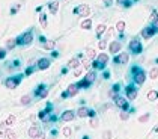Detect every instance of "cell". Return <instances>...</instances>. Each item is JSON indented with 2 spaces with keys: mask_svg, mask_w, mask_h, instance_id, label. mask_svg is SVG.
Segmentation results:
<instances>
[{
  "mask_svg": "<svg viewBox=\"0 0 158 139\" xmlns=\"http://www.w3.org/2000/svg\"><path fill=\"white\" fill-rule=\"evenodd\" d=\"M131 73H133V79H134L136 85H143L144 83V80H146V73H144V70H142L137 65H134L133 68H131Z\"/></svg>",
  "mask_w": 158,
  "mask_h": 139,
  "instance_id": "cell-1",
  "label": "cell"
},
{
  "mask_svg": "<svg viewBox=\"0 0 158 139\" xmlns=\"http://www.w3.org/2000/svg\"><path fill=\"white\" fill-rule=\"evenodd\" d=\"M15 41H17V45H29V44H32V41H33V30L30 29L27 32H24L23 35L15 38Z\"/></svg>",
  "mask_w": 158,
  "mask_h": 139,
  "instance_id": "cell-2",
  "label": "cell"
},
{
  "mask_svg": "<svg viewBox=\"0 0 158 139\" xmlns=\"http://www.w3.org/2000/svg\"><path fill=\"white\" fill-rule=\"evenodd\" d=\"M107 62H109V56L105 53H101V55H98V58L94 59L92 67H94V70H104L105 65H107Z\"/></svg>",
  "mask_w": 158,
  "mask_h": 139,
  "instance_id": "cell-3",
  "label": "cell"
},
{
  "mask_svg": "<svg viewBox=\"0 0 158 139\" xmlns=\"http://www.w3.org/2000/svg\"><path fill=\"white\" fill-rule=\"evenodd\" d=\"M23 80V74H15V76H11V77H8L5 80V86L8 88V89H15V88L21 83Z\"/></svg>",
  "mask_w": 158,
  "mask_h": 139,
  "instance_id": "cell-4",
  "label": "cell"
},
{
  "mask_svg": "<svg viewBox=\"0 0 158 139\" xmlns=\"http://www.w3.org/2000/svg\"><path fill=\"white\" fill-rule=\"evenodd\" d=\"M157 32H158V29H157V27H154L152 24H149V26H146V27H143V29H142L140 36L143 38V40H151V38H152Z\"/></svg>",
  "mask_w": 158,
  "mask_h": 139,
  "instance_id": "cell-5",
  "label": "cell"
},
{
  "mask_svg": "<svg viewBox=\"0 0 158 139\" xmlns=\"http://www.w3.org/2000/svg\"><path fill=\"white\" fill-rule=\"evenodd\" d=\"M128 48H129V52H133L134 55H140V53L143 52L142 42H140V40H137V38H134V40H131V41H129Z\"/></svg>",
  "mask_w": 158,
  "mask_h": 139,
  "instance_id": "cell-6",
  "label": "cell"
},
{
  "mask_svg": "<svg viewBox=\"0 0 158 139\" xmlns=\"http://www.w3.org/2000/svg\"><path fill=\"white\" fill-rule=\"evenodd\" d=\"M72 12L78 17H89L90 15V8L87 5H78L77 8H74Z\"/></svg>",
  "mask_w": 158,
  "mask_h": 139,
  "instance_id": "cell-7",
  "label": "cell"
},
{
  "mask_svg": "<svg viewBox=\"0 0 158 139\" xmlns=\"http://www.w3.org/2000/svg\"><path fill=\"white\" fill-rule=\"evenodd\" d=\"M113 100H114V103H116L117 107H121L122 110H129V103H128V100L124 98L122 95H116Z\"/></svg>",
  "mask_w": 158,
  "mask_h": 139,
  "instance_id": "cell-8",
  "label": "cell"
},
{
  "mask_svg": "<svg viewBox=\"0 0 158 139\" xmlns=\"http://www.w3.org/2000/svg\"><path fill=\"white\" fill-rule=\"evenodd\" d=\"M125 94L128 100H136L137 98V88L134 86V83H129L125 86Z\"/></svg>",
  "mask_w": 158,
  "mask_h": 139,
  "instance_id": "cell-9",
  "label": "cell"
},
{
  "mask_svg": "<svg viewBox=\"0 0 158 139\" xmlns=\"http://www.w3.org/2000/svg\"><path fill=\"white\" fill-rule=\"evenodd\" d=\"M75 117H77V115H75V112H74V110H65L62 115H60V121L68 122V121H72Z\"/></svg>",
  "mask_w": 158,
  "mask_h": 139,
  "instance_id": "cell-10",
  "label": "cell"
},
{
  "mask_svg": "<svg viewBox=\"0 0 158 139\" xmlns=\"http://www.w3.org/2000/svg\"><path fill=\"white\" fill-rule=\"evenodd\" d=\"M48 94V89H47V86L45 85H39L36 89H35V95L39 97V98H45Z\"/></svg>",
  "mask_w": 158,
  "mask_h": 139,
  "instance_id": "cell-11",
  "label": "cell"
},
{
  "mask_svg": "<svg viewBox=\"0 0 158 139\" xmlns=\"http://www.w3.org/2000/svg\"><path fill=\"white\" fill-rule=\"evenodd\" d=\"M50 64H51V60L48 58H41L38 60L36 67H38V70H47V68H50Z\"/></svg>",
  "mask_w": 158,
  "mask_h": 139,
  "instance_id": "cell-12",
  "label": "cell"
},
{
  "mask_svg": "<svg viewBox=\"0 0 158 139\" xmlns=\"http://www.w3.org/2000/svg\"><path fill=\"white\" fill-rule=\"evenodd\" d=\"M128 59H129V56H128V53H121V55H117L113 60H114V64H128Z\"/></svg>",
  "mask_w": 158,
  "mask_h": 139,
  "instance_id": "cell-13",
  "label": "cell"
},
{
  "mask_svg": "<svg viewBox=\"0 0 158 139\" xmlns=\"http://www.w3.org/2000/svg\"><path fill=\"white\" fill-rule=\"evenodd\" d=\"M78 91H80L78 85H77V83H72V85H69V86H68V89L65 91V92L68 94V97H74V95H77V94H78Z\"/></svg>",
  "mask_w": 158,
  "mask_h": 139,
  "instance_id": "cell-14",
  "label": "cell"
},
{
  "mask_svg": "<svg viewBox=\"0 0 158 139\" xmlns=\"http://www.w3.org/2000/svg\"><path fill=\"white\" fill-rule=\"evenodd\" d=\"M121 48H122V44L119 41H113L109 45V52L110 53H117V52H121Z\"/></svg>",
  "mask_w": 158,
  "mask_h": 139,
  "instance_id": "cell-15",
  "label": "cell"
},
{
  "mask_svg": "<svg viewBox=\"0 0 158 139\" xmlns=\"http://www.w3.org/2000/svg\"><path fill=\"white\" fill-rule=\"evenodd\" d=\"M75 115H77V117H80V118H86V117L89 115V107H84V106L78 107V110H77Z\"/></svg>",
  "mask_w": 158,
  "mask_h": 139,
  "instance_id": "cell-16",
  "label": "cell"
},
{
  "mask_svg": "<svg viewBox=\"0 0 158 139\" xmlns=\"http://www.w3.org/2000/svg\"><path fill=\"white\" fill-rule=\"evenodd\" d=\"M48 9L53 15H56L57 14V11H59V2H50L48 3Z\"/></svg>",
  "mask_w": 158,
  "mask_h": 139,
  "instance_id": "cell-17",
  "label": "cell"
},
{
  "mask_svg": "<svg viewBox=\"0 0 158 139\" xmlns=\"http://www.w3.org/2000/svg\"><path fill=\"white\" fill-rule=\"evenodd\" d=\"M149 21H151V24H152L154 27H157V29H158V12H157V11H152Z\"/></svg>",
  "mask_w": 158,
  "mask_h": 139,
  "instance_id": "cell-18",
  "label": "cell"
},
{
  "mask_svg": "<svg viewBox=\"0 0 158 139\" xmlns=\"http://www.w3.org/2000/svg\"><path fill=\"white\" fill-rule=\"evenodd\" d=\"M95 76H97L95 70H92V71H89V73L86 74V77H84V80H86V82H89V83L92 85V83H94V80H95Z\"/></svg>",
  "mask_w": 158,
  "mask_h": 139,
  "instance_id": "cell-19",
  "label": "cell"
},
{
  "mask_svg": "<svg viewBox=\"0 0 158 139\" xmlns=\"http://www.w3.org/2000/svg\"><path fill=\"white\" fill-rule=\"evenodd\" d=\"M78 67H80V59L78 58H72L68 62V68H78Z\"/></svg>",
  "mask_w": 158,
  "mask_h": 139,
  "instance_id": "cell-20",
  "label": "cell"
},
{
  "mask_svg": "<svg viewBox=\"0 0 158 139\" xmlns=\"http://www.w3.org/2000/svg\"><path fill=\"white\" fill-rule=\"evenodd\" d=\"M39 132H41V130H39V127H38L36 124H33L32 127L29 129V136H30V138H33V136H35V135H38Z\"/></svg>",
  "mask_w": 158,
  "mask_h": 139,
  "instance_id": "cell-21",
  "label": "cell"
},
{
  "mask_svg": "<svg viewBox=\"0 0 158 139\" xmlns=\"http://www.w3.org/2000/svg\"><path fill=\"white\" fill-rule=\"evenodd\" d=\"M15 45H17V41L14 40V38H11V40L6 41V50H12Z\"/></svg>",
  "mask_w": 158,
  "mask_h": 139,
  "instance_id": "cell-22",
  "label": "cell"
},
{
  "mask_svg": "<svg viewBox=\"0 0 158 139\" xmlns=\"http://www.w3.org/2000/svg\"><path fill=\"white\" fill-rule=\"evenodd\" d=\"M105 30H107V26H105V24H98V27H97V36H101Z\"/></svg>",
  "mask_w": 158,
  "mask_h": 139,
  "instance_id": "cell-23",
  "label": "cell"
},
{
  "mask_svg": "<svg viewBox=\"0 0 158 139\" xmlns=\"http://www.w3.org/2000/svg\"><path fill=\"white\" fill-rule=\"evenodd\" d=\"M90 27H92V20H90V18H87V20H84V21L82 23V29L89 30Z\"/></svg>",
  "mask_w": 158,
  "mask_h": 139,
  "instance_id": "cell-24",
  "label": "cell"
},
{
  "mask_svg": "<svg viewBox=\"0 0 158 139\" xmlns=\"http://www.w3.org/2000/svg\"><path fill=\"white\" fill-rule=\"evenodd\" d=\"M15 124V117L14 115H9L5 121V125H8V127H11V125H14Z\"/></svg>",
  "mask_w": 158,
  "mask_h": 139,
  "instance_id": "cell-25",
  "label": "cell"
},
{
  "mask_svg": "<svg viewBox=\"0 0 158 139\" xmlns=\"http://www.w3.org/2000/svg\"><path fill=\"white\" fill-rule=\"evenodd\" d=\"M116 29H117V32H121V33H124V30H125V21H117V24H116Z\"/></svg>",
  "mask_w": 158,
  "mask_h": 139,
  "instance_id": "cell-26",
  "label": "cell"
},
{
  "mask_svg": "<svg viewBox=\"0 0 158 139\" xmlns=\"http://www.w3.org/2000/svg\"><path fill=\"white\" fill-rule=\"evenodd\" d=\"M148 100L154 102V100H158V92L157 91H149L148 92Z\"/></svg>",
  "mask_w": 158,
  "mask_h": 139,
  "instance_id": "cell-27",
  "label": "cell"
},
{
  "mask_svg": "<svg viewBox=\"0 0 158 139\" xmlns=\"http://www.w3.org/2000/svg\"><path fill=\"white\" fill-rule=\"evenodd\" d=\"M54 45H56L54 41H45L44 42V48L45 50H53V48H54Z\"/></svg>",
  "mask_w": 158,
  "mask_h": 139,
  "instance_id": "cell-28",
  "label": "cell"
},
{
  "mask_svg": "<svg viewBox=\"0 0 158 139\" xmlns=\"http://www.w3.org/2000/svg\"><path fill=\"white\" fill-rule=\"evenodd\" d=\"M39 23H41V26L42 27H47V15L45 14H41V15H39Z\"/></svg>",
  "mask_w": 158,
  "mask_h": 139,
  "instance_id": "cell-29",
  "label": "cell"
},
{
  "mask_svg": "<svg viewBox=\"0 0 158 139\" xmlns=\"http://www.w3.org/2000/svg\"><path fill=\"white\" fill-rule=\"evenodd\" d=\"M20 103H21L23 106H27V104H30V95H23Z\"/></svg>",
  "mask_w": 158,
  "mask_h": 139,
  "instance_id": "cell-30",
  "label": "cell"
},
{
  "mask_svg": "<svg viewBox=\"0 0 158 139\" xmlns=\"http://www.w3.org/2000/svg\"><path fill=\"white\" fill-rule=\"evenodd\" d=\"M149 77H151V79H157V77H158V67H154V68L151 70Z\"/></svg>",
  "mask_w": 158,
  "mask_h": 139,
  "instance_id": "cell-31",
  "label": "cell"
},
{
  "mask_svg": "<svg viewBox=\"0 0 158 139\" xmlns=\"http://www.w3.org/2000/svg\"><path fill=\"white\" fill-rule=\"evenodd\" d=\"M35 70H38V67L36 65H30V67H27V68H26V76H30L32 73H35Z\"/></svg>",
  "mask_w": 158,
  "mask_h": 139,
  "instance_id": "cell-32",
  "label": "cell"
},
{
  "mask_svg": "<svg viewBox=\"0 0 158 139\" xmlns=\"http://www.w3.org/2000/svg\"><path fill=\"white\" fill-rule=\"evenodd\" d=\"M5 136H6L8 139H17L15 132H12V130H6V132H5Z\"/></svg>",
  "mask_w": 158,
  "mask_h": 139,
  "instance_id": "cell-33",
  "label": "cell"
},
{
  "mask_svg": "<svg viewBox=\"0 0 158 139\" xmlns=\"http://www.w3.org/2000/svg\"><path fill=\"white\" fill-rule=\"evenodd\" d=\"M77 85H78V88H84V89H87V88L90 86V83H89V82H86L84 79H83V80H80Z\"/></svg>",
  "mask_w": 158,
  "mask_h": 139,
  "instance_id": "cell-34",
  "label": "cell"
},
{
  "mask_svg": "<svg viewBox=\"0 0 158 139\" xmlns=\"http://www.w3.org/2000/svg\"><path fill=\"white\" fill-rule=\"evenodd\" d=\"M86 52H87V58H89V59H95V58H97L95 50H94V48H87Z\"/></svg>",
  "mask_w": 158,
  "mask_h": 139,
  "instance_id": "cell-35",
  "label": "cell"
},
{
  "mask_svg": "<svg viewBox=\"0 0 158 139\" xmlns=\"http://www.w3.org/2000/svg\"><path fill=\"white\" fill-rule=\"evenodd\" d=\"M119 118L124 120V121H127V120L129 118V113H128L127 110H122V112H121V115H119Z\"/></svg>",
  "mask_w": 158,
  "mask_h": 139,
  "instance_id": "cell-36",
  "label": "cell"
},
{
  "mask_svg": "<svg viewBox=\"0 0 158 139\" xmlns=\"http://www.w3.org/2000/svg\"><path fill=\"white\" fill-rule=\"evenodd\" d=\"M98 124H99V121H98V120H97L95 117H94V118L90 120V127H94V129H97V127H98Z\"/></svg>",
  "mask_w": 158,
  "mask_h": 139,
  "instance_id": "cell-37",
  "label": "cell"
},
{
  "mask_svg": "<svg viewBox=\"0 0 158 139\" xmlns=\"http://www.w3.org/2000/svg\"><path fill=\"white\" fill-rule=\"evenodd\" d=\"M149 118H151V115H149V113H146V115H142V117L139 118V121H140V122H146Z\"/></svg>",
  "mask_w": 158,
  "mask_h": 139,
  "instance_id": "cell-38",
  "label": "cell"
},
{
  "mask_svg": "<svg viewBox=\"0 0 158 139\" xmlns=\"http://www.w3.org/2000/svg\"><path fill=\"white\" fill-rule=\"evenodd\" d=\"M62 133H63V136H71V133H72V130H71L69 127H65V129L62 130Z\"/></svg>",
  "mask_w": 158,
  "mask_h": 139,
  "instance_id": "cell-39",
  "label": "cell"
},
{
  "mask_svg": "<svg viewBox=\"0 0 158 139\" xmlns=\"http://www.w3.org/2000/svg\"><path fill=\"white\" fill-rule=\"evenodd\" d=\"M105 47H107V40H101V41H99V48L104 50Z\"/></svg>",
  "mask_w": 158,
  "mask_h": 139,
  "instance_id": "cell-40",
  "label": "cell"
},
{
  "mask_svg": "<svg viewBox=\"0 0 158 139\" xmlns=\"http://www.w3.org/2000/svg\"><path fill=\"white\" fill-rule=\"evenodd\" d=\"M32 139H45V135H44L42 132H39V133H38V135H35Z\"/></svg>",
  "mask_w": 158,
  "mask_h": 139,
  "instance_id": "cell-41",
  "label": "cell"
},
{
  "mask_svg": "<svg viewBox=\"0 0 158 139\" xmlns=\"http://www.w3.org/2000/svg\"><path fill=\"white\" fill-rule=\"evenodd\" d=\"M5 58H6V48L0 47V59H5Z\"/></svg>",
  "mask_w": 158,
  "mask_h": 139,
  "instance_id": "cell-42",
  "label": "cell"
},
{
  "mask_svg": "<svg viewBox=\"0 0 158 139\" xmlns=\"http://www.w3.org/2000/svg\"><path fill=\"white\" fill-rule=\"evenodd\" d=\"M89 118H94V117H97V113H95V110L94 109H89V115H87Z\"/></svg>",
  "mask_w": 158,
  "mask_h": 139,
  "instance_id": "cell-43",
  "label": "cell"
},
{
  "mask_svg": "<svg viewBox=\"0 0 158 139\" xmlns=\"http://www.w3.org/2000/svg\"><path fill=\"white\" fill-rule=\"evenodd\" d=\"M20 6H21V5H17L15 8H12V9H11V14H12V15H14V14H15V12H17V11L20 9Z\"/></svg>",
  "mask_w": 158,
  "mask_h": 139,
  "instance_id": "cell-44",
  "label": "cell"
},
{
  "mask_svg": "<svg viewBox=\"0 0 158 139\" xmlns=\"http://www.w3.org/2000/svg\"><path fill=\"white\" fill-rule=\"evenodd\" d=\"M102 2H104L105 6H110V5H112V0H102Z\"/></svg>",
  "mask_w": 158,
  "mask_h": 139,
  "instance_id": "cell-45",
  "label": "cell"
},
{
  "mask_svg": "<svg viewBox=\"0 0 158 139\" xmlns=\"http://www.w3.org/2000/svg\"><path fill=\"white\" fill-rule=\"evenodd\" d=\"M125 2H127V0H116V3H117V5H121V6H122Z\"/></svg>",
  "mask_w": 158,
  "mask_h": 139,
  "instance_id": "cell-46",
  "label": "cell"
},
{
  "mask_svg": "<svg viewBox=\"0 0 158 139\" xmlns=\"http://www.w3.org/2000/svg\"><path fill=\"white\" fill-rule=\"evenodd\" d=\"M109 136H112L110 132H105V133H104V139H109Z\"/></svg>",
  "mask_w": 158,
  "mask_h": 139,
  "instance_id": "cell-47",
  "label": "cell"
},
{
  "mask_svg": "<svg viewBox=\"0 0 158 139\" xmlns=\"http://www.w3.org/2000/svg\"><path fill=\"white\" fill-rule=\"evenodd\" d=\"M0 139H5V132H0Z\"/></svg>",
  "mask_w": 158,
  "mask_h": 139,
  "instance_id": "cell-48",
  "label": "cell"
},
{
  "mask_svg": "<svg viewBox=\"0 0 158 139\" xmlns=\"http://www.w3.org/2000/svg\"><path fill=\"white\" fill-rule=\"evenodd\" d=\"M155 132H157V133H158V125H157V127H155Z\"/></svg>",
  "mask_w": 158,
  "mask_h": 139,
  "instance_id": "cell-49",
  "label": "cell"
}]
</instances>
